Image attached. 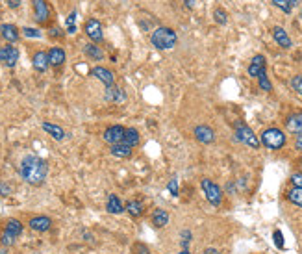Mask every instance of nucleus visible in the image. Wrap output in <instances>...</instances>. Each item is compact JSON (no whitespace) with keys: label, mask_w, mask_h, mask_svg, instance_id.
Wrapping results in <instances>:
<instances>
[{"label":"nucleus","mask_w":302,"mask_h":254,"mask_svg":"<svg viewBox=\"0 0 302 254\" xmlns=\"http://www.w3.org/2000/svg\"><path fill=\"white\" fill-rule=\"evenodd\" d=\"M273 37H274V41L282 46V48H291V37L287 35V32H285L282 26H274Z\"/></svg>","instance_id":"nucleus-18"},{"label":"nucleus","mask_w":302,"mask_h":254,"mask_svg":"<svg viewBox=\"0 0 302 254\" xmlns=\"http://www.w3.org/2000/svg\"><path fill=\"white\" fill-rule=\"evenodd\" d=\"M19 48L12 45H4L0 46V61L6 65V67H15L19 61Z\"/></svg>","instance_id":"nucleus-8"},{"label":"nucleus","mask_w":302,"mask_h":254,"mask_svg":"<svg viewBox=\"0 0 302 254\" xmlns=\"http://www.w3.org/2000/svg\"><path fill=\"white\" fill-rule=\"evenodd\" d=\"M247 71H249V76H252V78H258V76L262 75V73H265V58H263L262 54L254 56Z\"/></svg>","instance_id":"nucleus-16"},{"label":"nucleus","mask_w":302,"mask_h":254,"mask_svg":"<svg viewBox=\"0 0 302 254\" xmlns=\"http://www.w3.org/2000/svg\"><path fill=\"white\" fill-rule=\"evenodd\" d=\"M296 4H298V0H291V6H293V8H295Z\"/></svg>","instance_id":"nucleus-45"},{"label":"nucleus","mask_w":302,"mask_h":254,"mask_svg":"<svg viewBox=\"0 0 302 254\" xmlns=\"http://www.w3.org/2000/svg\"><path fill=\"white\" fill-rule=\"evenodd\" d=\"M32 65H34L35 71H39V73H45L48 69V54L43 52V50H37L34 54V58H32Z\"/></svg>","instance_id":"nucleus-17"},{"label":"nucleus","mask_w":302,"mask_h":254,"mask_svg":"<svg viewBox=\"0 0 302 254\" xmlns=\"http://www.w3.org/2000/svg\"><path fill=\"white\" fill-rule=\"evenodd\" d=\"M76 12H73L67 17V34H76Z\"/></svg>","instance_id":"nucleus-33"},{"label":"nucleus","mask_w":302,"mask_h":254,"mask_svg":"<svg viewBox=\"0 0 302 254\" xmlns=\"http://www.w3.org/2000/svg\"><path fill=\"white\" fill-rule=\"evenodd\" d=\"M91 75L95 76V78H98V80L102 82L104 86L106 87H111V86H115V76H113V73L109 69H106V67H93V71H91Z\"/></svg>","instance_id":"nucleus-11"},{"label":"nucleus","mask_w":302,"mask_h":254,"mask_svg":"<svg viewBox=\"0 0 302 254\" xmlns=\"http://www.w3.org/2000/svg\"><path fill=\"white\" fill-rule=\"evenodd\" d=\"M41 126H43V130H45L46 134H50V136L56 139V141H63V139H65V136H67V134H65V130H63L62 126H57V124H52V122H48V121H45L43 124H41Z\"/></svg>","instance_id":"nucleus-20"},{"label":"nucleus","mask_w":302,"mask_h":254,"mask_svg":"<svg viewBox=\"0 0 302 254\" xmlns=\"http://www.w3.org/2000/svg\"><path fill=\"white\" fill-rule=\"evenodd\" d=\"M23 34L26 35V37H35V39H39L41 37V32L35 28H23Z\"/></svg>","instance_id":"nucleus-36"},{"label":"nucleus","mask_w":302,"mask_h":254,"mask_svg":"<svg viewBox=\"0 0 302 254\" xmlns=\"http://www.w3.org/2000/svg\"><path fill=\"white\" fill-rule=\"evenodd\" d=\"M258 84H260V89H262V91H271V89H273L267 73H262V75L258 76Z\"/></svg>","instance_id":"nucleus-29"},{"label":"nucleus","mask_w":302,"mask_h":254,"mask_svg":"<svg viewBox=\"0 0 302 254\" xmlns=\"http://www.w3.org/2000/svg\"><path fill=\"white\" fill-rule=\"evenodd\" d=\"M273 6H276L278 10H282L284 13H291V10H293L291 0H273Z\"/></svg>","instance_id":"nucleus-31"},{"label":"nucleus","mask_w":302,"mask_h":254,"mask_svg":"<svg viewBox=\"0 0 302 254\" xmlns=\"http://www.w3.org/2000/svg\"><path fill=\"white\" fill-rule=\"evenodd\" d=\"M178 254H189V250H180Z\"/></svg>","instance_id":"nucleus-46"},{"label":"nucleus","mask_w":302,"mask_h":254,"mask_svg":"<svg viewBox=\"0 0 302 254\" xmlns=\"http://www.w3.org/2000/svg\"><path fill=\"white\" fill-rule=\"evenodd\" d=\"M139 141H141V138H139V132H137L136 128H126V134H125V139H123V143H126L128 147H137L139 145Z\"/></svg>","instance_id":"nucleus-26"},{"label":"nucleus","mask_w":302,"mask_h":254,"mask_svg":"<svg viewBox=\"0 0 302 254\" xmlns=\"http://www.w3.org/2000/svg\"><path fill=\"white\" fill-rule=\"evenodd\" d=\"M109 152L113 154L115 158H120V160H128L132 156V147H128L126 143H117L109 147Z\"/></svg>","instance_id":"nucleus-21"},{"label":"nucleus","mask_w":302,"mask_h":254,"mask_svg":"<svg viewBox=\"0 0 302 254\" xmlns=\"http://www.w3.org/2000/svg\"><path fill=\"white\" fill-rule=\"evenodd\" d=\"M46 54H48V64L52 67H62L65 64V59H67V54H65V50H63L62 46H52Z\"/></svg>","instance_id":"nucleus-14"},{"label":"nucleus","mask_w":302,"mask_h":254,"mask_svg":"<svg viewBox=\"0 0 302 254\" xmlns=\"http://www.w3.org/2000/svg\"><path fill=\"white\" fill-rule=\"evenodd\" d=\"M298 163H300V165H302V158H300V162H298Z\"/></svg>","instance_id":"nucleus-47"},{"label":"nucleus","mask_w":302,"mask_h":254,"mask_svg":"<svg viewBox=\"0 0 302 254\" xmlns=\"http://www.w3.org/2000/svg\"><path fill=\"white\" fill-rule=\"evenodd\" d=\"M235 139L241 141V143H245L247 147H252V149H258L260 147V139L254 132H252L251 126H247L243 121H237L235 122Z\"/></svg>","instance_id":"nucleus-3"},{"label":"nucleus","mask_w":302,"mask_h":254,"mask_svg":"<svg viewBox=\"0 0 302 254\" xmlns=\"http://www.w3.org/2000/svg\"><path fill=\"white\" fill-rule=\"evenodd\" d=\"M84 32H86V35L91 39V43H95V45H98V43H102L104 41L102 24H100V21H97V19H87L86 26H84Z\"/></svg>","instance_id":"nucleus-6"},{"label":"nucleus","mask_w":302,"mask_h":254,"mask_svg":"<svg viewBox=\"0 0 302 254\" xmlns=\"http://www.w3.org/2000/svg\"><path fill=\"white\" fill-rule=\"evenodd\" d=\"M291 182L295 187H300L302 189V173H293L291 174Z\"/></svg>","instance_id":"nucleus-37"},{"label":"nucleus","mask_w":302,"mask_h":254,"mask_svg":"<svg viewBox=\"0 0 302 254\" xmlns=\"http://www.w3.org/2000/svg\"><path fill=\"white\" fill-rule=\"evenodd\" d=\"M19 173L24 178V182H28L30 185H41L48 174V163L35 154H28L23 158Z\"/></svg>","instance_id":"nucleus-1"},{"label":"nucleus","mask_w":302,"mask_h":254,"mask_svg":"<svg viewBox=\"0 0 302 254\" xmlns=\"http://www.w3.org/2000/svg\"><path fill=\"white\" fill-rule=\"evenodd\" d=\"M0 241H2V245L10 247V245H13V243H15V237L10 236L8 232H2V236H0Z\"/></svg>","instance_id":"nucleus-35"},{"label":"nucleus","mask_w":302,"mask_h":254,"mask_svg":"<svg viewBox=\"0 0 302 254\" xmlns=\"http://www.w3.org/2000/svg\"><path fill=\"white\" fill-rule=\"evenodd\" d=\"M48 35H50V37H56V39H62V37H65V32H62L59 28H50L48 30Z\"/></svg>","instance_id":"nucleus-38"},{"label":"nucleus","mask_w":302,"mask_h":254,"mask_svg":"<svg viewBox=\"0 0 302 254\" xmlns=\"http://www.w3.org/2000/svg\"><path fill=\"white\" fill-rule=\"evenodd\" d=\"M184 4H186V8L193 10V8H195V0H184Z\"/></svg>","instance_id":"nucleus-42"},{"label":"nucleus","mask_w":302,"mask_h":254,"mask_svg":"<svg viewBox=\"0 0 302 254\" xmlns=\"http://www.w3.org/2000/svg\"><path fill=\"white\" fill-rule=\"evenodd\" d=\"M150 43L158 50H171L172 46L178 43L176 32L169 26H158L156 30H152L150 34Z\"/></svg>","instance_id":"nucleus-2"},{"label":"nucleus","mask_w":302,"mask_h":254,"mask_svg":"<svg viewBox=\"0 0 302 254\" xmlns=\"http://www.w3.org/2000/svg\"><path fill=\"white\" fill-rule=\"evenodd\" d=\"M287 201L302 208V189L300 187H293V189L287 191Z\"/></svg>","instance_id":"nucleus-28"},{"label":"nucleus","mask_w":302,"mask_h":254,"mask_svg":"<svg viewBox=\"0 0 302 254\" xmlns=\"http://www.w3.org/2000/svg\"><path fill=\"white\" fill-rule=\"evenodd\" d=\"M167 189H169V191L172 193V195L176 197V195H178V180H176V178H172L171 182H169V185H167Z\"/></svg>","instance_id":"nucleus-39"},{"label":"nucleus","mask_w":302,"mask_h":254,"mask_svg":"<svg viewBox=\"0 0 302 254\" xmlns=\"http://www.w3.org/2000/svg\"><path fill=\"white\" fill-rule=\"evenodd\" d=\"M0 37L4 41H8V45L10 43H15V41H19V37H21V34H19V28L15 26V24H0Z\"/></svg>","instance_id":"nucleus-12"},{"label":"nucleus","mask_w":302,"mask_h":254,"mask_svg":"<svg viewBox=\"0 0 302 254\" xmlns=\"http://www.w3.org/2000/svg\"><path fill=\"white\" fill-rule=\"evenodd\" d=\"M106 100L108 102H125L126 100V93L117 86H111L106 89Z\"/></svg>","instance_id":"nucleus-22"},{"label":"nucleus","mask_w":302,"mask_h":254,"mask_svg":"<svg viewBox=\"0 0 302 254\" xmlns=\"http://www.w3.org/2000/svg\"><path fill=\"white\" fill-rule=\"evenodd\" d=\"M273 239H274V245L278 248H284V236H282V232L280 230H274L273 232Z\"/></svg>","instance_id":"nucleus-34"},{"label":"nucleus","mask_w":302,"mask_h":254,"mask_svg":"<svg viewBox=\"0 0 302 254\" xmlns=\"http://www.w3.org/2000/svg\"><path fill=\"white\" fill-rule=\"evenodd\" d=\"M295 147H296V150H302V136H296Z\"/></svg>","instance_id":"nucleus-41"},{"label":"nucleus","mask_w":302,"mask_h":254,"mask_svg":"<svg viewBox=\"0 0 302 254\" xmlns=\"http://www.w3.org/2000/svg\"><path fill=\"white\" fill-rule=\"evenodd\" d=\"M126 212L137 219V217H141L143 215V202L141 201H128L126 202Z\"/></svg>","instance_id":"nucleus-27"},{"label":"nucleus","mask_w":302,"mask_h":254,"mask_svg":"<svg viewBox=\"0 0 302 254\" xmlns=\"http://www.w3.org/2000/svg\"><path fill=\"white\" fill-rule=\"evenodd\" d=\"M106 210H108L109 214H115V215H119L125 212V206H123V202H120V199L117 195H111L108 197V202H106Z\"/></svg>","instance_id":"nucleus-23"},{"label":"nucleus","mask_w":302,"mask_h":254,"mask_svg":"<svg viewBox=\"0 0 302 254\" xmlns=\"http://www.w3.org/2000/svg\"><path fill=\"white\" fill-rule=\"evenodd\" d=\"M202 254H219V250H217V248H206Z\"/></svg>","instance_id":"nucleus-43"},{"label":"nucleus","mask_w":302,"mask_h":254,"mask_svg":"<svg viewBox=\"0 0 302 254\" xmlns=\"http://www.w3.org/2000/svg\"><path fill=\"white\" fill-rule=\"evenodd\" d=\"M213 19H215L217 24H226V23H228V15H226V12H224L222 8H217L215 12H213Z\"/></svg>","instance_id":"nucleus-30"},{"label":"nucleus","mask_w":302,"mask_h":254,"mask_svg":"<svg viewBox=\"0 0 302 254\" xmlns=\"http://www.w3.org/2000/svg\"><path fill=\"white\" fill-rule=\"evenodd\" d=\"M125 134H126L125 126H120V124H113V126H108L106 130H104L102 138H104V141H106V143L117 145V143H123Z\"/></svg>","instance_id":"nucleus-9"},{"label":"nucleus","mask_w":302,"mask_h":254,"mask_svg":"<svg viewBox=\"0 0 302 254\" xmlns=\"http://www.w3.org/2000/svg\"><path fill=\"white\" fill-rule=\"evenodd\" d=\"M0 15H2V12H0Z\"/></svg>","instance_id":"nucleus-48"},{"label":"nucleus","mask_w":302,"mask_h":254,"mask_svg":"<svg viewBox=\"0 0 302 254\" xmlns=\"http://www.w3.org/2000/svg\"><path fill=\"white\" fill-rule=\"evenodd\" d=\"M167 223H169V214H167L165 210L158 208L154 212V215H152V225L156 228H163V226H167Z\"/></svg>","instance_id":"nucleus-25"},{"label":"nucleus","mask_w":302,"mask_h":254,"mask_svg":"<svg viewBox=\"0 0 302 254\" xmlns=\"http://www.w3.org/2000/svg\"><path fill=\"white\" fill-rule=\"evenodd\" d=\"M291 89L295 93H298V95H302V75H296L291 78Z\"/></svg>","instance_id":"nucleus-32"},{"label":"nucleus","mask_w":302,"mask_h":254,"mask_svg":"<svg viewBox=\"0 0 302 254\" xmlns=\"http://www.w3.org/2000/svg\"><path fill=\"white\" fill-rule=\"evenodd\" d=\"M30 228L35 232H46V230H50V226H52V219L50 217H46V215H37V217H32L30 219Z\"/></svg>","instance_id":"nucleus-15"},{"label":"nucleus","mask_w":302,"mask_h":254,"mask_svg":"<svg viewBox=\"0 0 302 254\" xmlns=\"http://www.w3.org/2000/svg\"><path fill=\"white\" fill-rule=\"evenodd\" d=\"M262 143L271 150H278L285 145V134L278 128H267L262 134Z\"/></svg>","instance_id":"nucleus-5"},{"label":"nucleus","mask_w":302,"mask_h":254,"mask_svg":"<svg viewBox=\"0 0 302 254\" xmlns=\"http://www.w3.org/2000/svg\"><path fill=\"white\" fill-rule=\"evenodd\" d=\"M285 128H287V132L302 136V111L291 113V115L285 119Z\"/></svg>","instance_id":"nucleus-13"},{"label":"nucleus","mask_w":302,"mask_h":254,"mask_svg":"<svg viewBox=\"0 0 302 254\" xmlns=\"http://www.w3.org/2000/svg\"><path fill=\"white\" fill-rule=\"evenodd\" d=\"M200 187H202V191H204L206 199H208V202H210L211 206H215V208H219L222 204V189L219 187V185L213 182V180L210 178H202V182H200Z\"/></svg>","instance_id":"nucleus-4"},{"label":"nucleus","mask_w":302,"mask_h":254,"mask_svg":"<svg viewBox=\"0 0 302 254\" xmlns=\"http://www.w3.org/2000/svg\"><path fill=\"white\" fill-rule=\"evenodd\" d=\"M0 193H2V195H8V193H10V187H8V185H2V187H0Z\"/></svg>","instance_id":"nucleus-44"},{"label":"nucleus","mask_w":302,"mask_h":254,"mask_svg":"<svg viewBox=\"0 0 302 254\" xmlns=\"http://www.w3.org/2000/svg\"><path fill=\"white\" fill-rule=\"evenodd\" d=\"M4 232H8V234H10V236H13V237H19L21 234H23V223H21V221H17V219H8Z\"/></svg>","instance_id":"nucleus-24"},{"label":"nucleus","mask_w":302,"mask_h":254,"mask_svg":"<svg viewBox=\"0 0 302 254\" xmlns=\"http://www.w3.org/2000/svg\"><path fill=\"white\" fill-rule=\"evenodd\" d=\"M84 54H86L89 59H95V61H102L104 59V50L95 43H86L84 45Z\"/></svg>","instance_id":"nucleus-19"},{"label":"nucleus","mask_w":302,"mask_h":254,"mask_svg":"<svg viewBox=\"0 0 302 254\" xmlns=\"http://www.w3.org/2000/svg\"><path fill=\"white\" fill-rule=\"evenodd\" d=\"M8 6L12 8V10H17L19 6H21V0H4Z\"/></svg>","instance_id":"nucleus-40"},{"label":"nucleus","mask_w":302,"mask_h":254,"mask_svg":"<svg viewBox=\"0 0 302 254\" xmlns=\"http://www.w3.org/2000/svg\"><path fill=\"white\" fill-rule=\"evenodd\" d=\"M32 8H34V19L37 24H46L50 19V6L46 0H32Z\"/></svg>","instance_id":"nucleus-7"},{"label":"nucleus","mask_w":302,"mask_h":254,"mask_svg":"<svg viewBox=\"0 0 302 254\" xmlns=\"http://www.w3.org/2000/svg\"><path fill=\"white\" fill-rule=\"evenodd\" d=\"M193 136L197 138V141L202 145H210L215 141V132H213V128H210L208 124H199V126H195Z\"/></svg>","instance_id":"nucleus-10"}]
</instances>
